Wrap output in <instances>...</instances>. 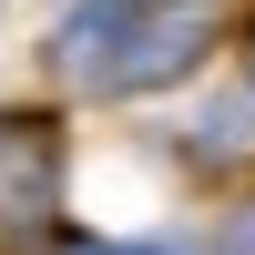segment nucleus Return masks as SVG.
Returning a JSON list of instances; mask_svg holds the SVG:
<instances>
[{"mask_svg":"<svg viewBox=\"0 0 255 255\" xmlns=\"http://www.w3.org/2000/svg\"><path fill=\"white\" fill-rule=\"evenodd\" d=\"M225 255H255V204H245L235 225H225Z\"/></svg>","mask_w":255,"mask_h":255,"instance_id":"obj_2","label":"nucleus"},{"mask_svg":"<svg viewBox=\"0 0 255 255\" xmlns=\"http://www.w3.org/2000/svg\"><path fill=\"white\" fill-rule=\"evenodd\" d=\"M215 51V0H82L61 20V72L92 92H163Z\"/></svg>","mask_w":255,"mask_h":255,"instance_id":"obj_1","label":"nucleus"},{"mask_svg":"<svg viewBox=\"0 0 255 255\" xmlns=\"http://www.w3.org/2000/svg\"><path fill=\"white\" fill-rule=\"evenodd\" d=\"M245 82H255V20H245Z\"/></svg>","mask_w":255,"mask_h":255,"instance_id":"obj_4","label":"nucleus"},{"mask_svg":"<svg viewBox=\"0 0 255 255\" xmlns=\"http://www.w3.org/2000/svg\"><path fill=\"white\" fill-rule=\"evenodd\" d=\"M61 255H153V245H102V235H72Z\"/></svg>","mask_w":255,"mask_h":255,"instance_id":"obj_3","label":"nucleus"}]
</instances>
